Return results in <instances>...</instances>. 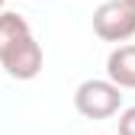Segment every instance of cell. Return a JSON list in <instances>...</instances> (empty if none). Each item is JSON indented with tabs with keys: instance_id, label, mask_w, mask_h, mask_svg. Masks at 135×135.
I'll return each instance as SVG.
<instances>
[{
	"instance_id": "obj_3",
	"label": "cell",
	"mask_w": 135,
	"mask_h": 135,
	"mask_svg": "<svg viewBox=\"0 0 135 135\" xmlns=\"http://www.w3.org/2000/svg\"><path fill=\"white\" fill-rule=\"evenodd\" d=\"M93 32L103 42H129L135 36V3L103 0L93 10Z\"/></svg>"
},
{
	"instance_id": "obj_7",
	"label": "cell",
	"mask_w": 135,
	"mask_h": 135,
	"mask_svg": "<svg viewBox=\"0 0 135 135\" xmlns=\"http://www.w3.org/2000/svg\"><path fill=\"white\" fill-rule=\"evenodd\" d=\"M129 3H135V0H129Z\"/></svg>"
},
{
	"instance_id": "obj_4",
	"label": "cell",
	"mask_w": 135,
	"mask_h": 135,
	"mask_svg": "<svg viewBox=\"0 0 135 135\" xmlns=\"http://www.w3.org/2000/svg\"><path fill=\"white\" fill-rule=\"evenodd\" d=\"M106 80L119 90H135V45H119L106 58Z\"/></svg>"
},
{
	"instance_id": "obj_2",
	"label": "cell",
	"mask_w": 135,
	"mask_h": 135,
	"mask_svg": "<svg viewBox=\"0 0 135 135\" xmlns=\"http://www.w3.org/2000/svg\"><path fill=\"white\" fill-rule=\"evenodd\" d=\"M119 106H122V90L113 80L90 77L74 90V109L84 119H109L119 113Z\"/></svg>"
},
{
	"instance_id": "obj_1",
	"label": "cell",
	"mask_w": 135,
	"mask_h": 135,
	"mask_svg": "<svg viewBox=\"0 0 135 135\" xmlns=\"http://www.w3.org/2000/svg\"><path fill=\"white\" fill-rule=\"evenodd\" d=\"M0 68L16 80H32L42 71V45L20 13H0Z\"/></svg>"
},
{
	"instance_id": "obj_5",
	"label": "cell",
	"mask_w": 135,
	"mask_h": 135,
	"mask_svg": "<svg viewBox=\"0 0 135 135\" xmlns=\"http://www.w3.org/2000/svg\"><path fill=\"white\" fill-rule=\"evenodd\" d=\"M119 135H135V106H129L119 116Z\"/></svg>"
},
{
	"instance_id": "obj_6",
	"label": "cell",
	"mask_w": 135,
	"mask_h": 135,
	"mask_svg": "<svg viewBox=\"0 0 135 135\" xmlns=\"http://www.w3.org/2000/svg\"><path fill=\"white\" fill-rule=\"evenodd\" d=\"M3 3H7V0H0V13H3Z\"/></svg>"
}]
</instances>
